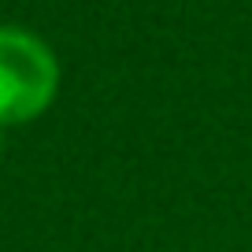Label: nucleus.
I'll use <instances>...</instances> for the list:
<instances>
[{
	"mask_svg": "<svg viewBox=\"0 0 252 252\" xmlns=\"http://www.w3.org/2000/svg\"><path fill=\"white\" fill-rule=\"evenodd\" d=\"M60 93V60L41 33L0 23V126L41 119Z\"/></svg>",
	"mask_w": 252,
	"mask_h": 252,
	"instance_id": "nucleus-1",
	"label": "nucleus"
},
{
	"mask_svg": "<svg viewBox=\"0 0 252 252\" xmlns=\"http://www.w3.org/2000/svg\"><path fill=\"white\" fill-rule=\"evenodd\" d=\"M0 152H4V126H0Z\"/></svg>",
	"mask_w": 252,
	"mask_h": 252,
	"instance_id": "nucleus-2",
	"label": "nucleus"
}]
</instances>
